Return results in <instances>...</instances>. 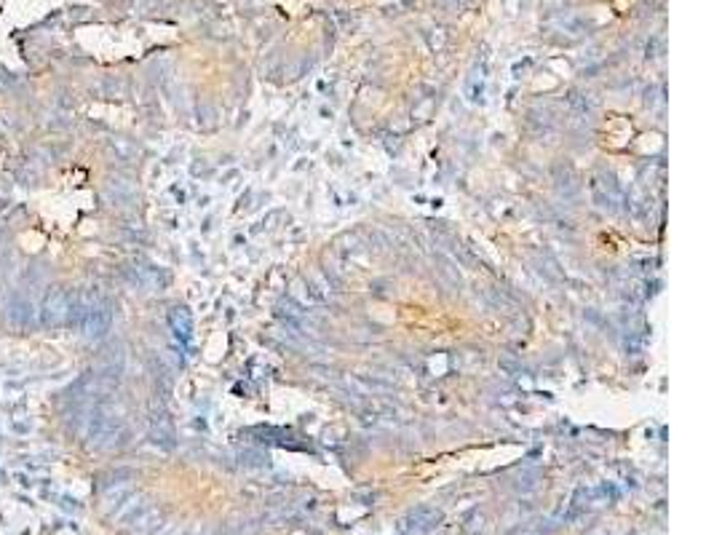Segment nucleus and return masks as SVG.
I'll return each mask as SVG.
<instances>
[{
    "label": "nucleus",
    "instance_id": "3",
    "mask_svg": "<svg viewBox=\"0 0 714 535\" xmlns=\"http://www.w3.org/2000/svg\"><path fill=\"white\" fill-rule=\"evenodd\" d=\"M185 535H204V530H198V527H193V530H187Z\"/></svg>",
    "mask_w": 714,
    "mask_h": 535
},
{
    "label": "nucleus",
    "instance_id": "1",
    "mask_svg": "<svg viewBox=\"0 0 714 535\" xmlns=\"http://www.w3.org/2000/svg\"><path fill=\"white\" fill-rule=\"evenodd\" d=\"M73 294L64 290V287H51L43 297V306H41V313L38 319L43 327H59V324H67L70 319V311H73Z\"/></svg>",
    "mask_w": 714,
    "mask_h": 535
},
{
    "label": "nucleus",
    "instance_id": "2",
    "mask_svg": "<svg viewBox=\"0 0 714 535\" xmlns=\"http://www.w3.org/2000/svg\"><path fill=\"white\" fill-rule=\"evenodd\" d=\"M8 313V321L14 324V327H27V321H30V316H32V311H30V303L27 300H14L11 306L6 308Z\"/></svg>",
    "mask_w": 714,
    "mask_h": 535
}]
</instances>
